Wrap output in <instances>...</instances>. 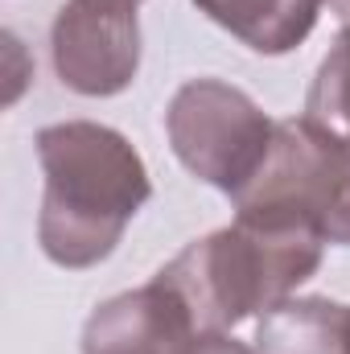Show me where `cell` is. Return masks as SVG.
Listing matches in <instances>:
<instances>
[{
	"label": "cell",
	"instance_id": "obj_3",
	"mask_svg": "<svg viewBox=\"0 0 350 354\" xmlns=\"http://www.w3.org/2000/svg\"><path fill=\"white\" fill-rule=\"evenodd\" d=\"M231 202L235 218L309 227L326 243L350 248V140L309 115L276 120L264 165Z\"/></svg>",
	"mask_w": 350,
	"mask_h": 354
},
{
	"label": "cell",
	"instance_id": "obj_8",
	"mask_svg": "<svg viewBox=\"0 0 350 354\" xmlns=\"http://www.w3.org/2000/svg\"><path fill=\"white\" fill-rule=\"evenodd\" d=\"M194 4L256 54L297 50L313 33L322 12V0H194Z\"/></svg>",
	"mask_w": 350,
	"mask_h": 354
},
{
	"label": "cell",
	"instance_id": "obj_7",
	"mask_svg": "<svg viewBox=\"0 0 350 354\" xmlns=\"http://www.w3.org/2000/svg\"><path fill=\"white\" fill-rule=\"evenodd\" d=\"M256 354H350V305L288 297L256 326Z\"/></svg>",
	"mask_w": 350,
	"mask_h": 354
},
{
	"label": "cell",
	"instance_id": "obj_1",
	"mask_svg": "<svg viewBox=\"0 0 350 354\" xmlns=\"http://www.w3.org/2000/svg\"><path fill=\"white\" fill-rule=\"evenodd\" d=\"M46 174L37 243L58 268H95L149 202L153 181L132 140L95 120H62L37 132Z\"/></svg>",
	"mask_w": 350,
	"mask_h": 354
},
{
	"label": "cell",
	"instance_id": "obj_2",
	"mask_svg": "<svg viewBox=\"0 0 350 354\" xmlns=\"http://www.w3.org/2000/svg\"><path fill=\"white\" fill-rule=\"evenodd\" d=\"M326 239L309 227L235 218L185 243L157 272L190 305L202 334H227L239 322L276 309L322 264Z\"/></svg>",
	"mask_w": 350,
	"mask_h": 354
},
{
	"label": "cell",
	"instance_id": "obj_5",
	"mask_svg": "<svg viewBox=\"0 0 350 354\" xmlns=\"http://www.w3.org/2000/svg\"><path fill=\"white\" fill-rule=\"evenodd\" d=\"M50 54L62 87L75 95H120L140 71V21L136 12L66 0L50 29Z\"/></svg>",
	"mask_w": 350,
	"mask_h": 354
},
{
	"label": "cell",
	"instance_id": "obj_6",
	"mask_svg": "<svg viewBox=\"0 0 350 354\" xmlns=\"http://www.w3.org/2000/svg\"><path fill=\"white\" fill-rule=\"evenodd\" d=\"M198 338L190 305L165 280H149L95 305L83 326V354H190Z\"/></svg>",
	"mask_w": 350,
	"mask_h": 354
},
{
	"label": "cell",
	"instance_id": "obj_11",
	"mask_svg": "<svg viewBox=\"0 0 350 354\" xmlns=\"http://www.w3.org/2000/svg\"><path fill=\"white\" fill-rule=\"evenodd\" d=\"M83 4H95V8H116V12H136L140 0H83Z\"/></svg>",
	"mask_w": 350,
	"mask_h": 354
},
{
	"label": "cell",
	"instance_id": "obj_12",
	"mask_svg": "<svg viewBox=\"0 0 350 354\" xmlns=\"http://www.w3.org/2000/svg\"><path fill=\"white\" fill-rule=\"evenodd\" d=\"M330 4H338V8H342V12H350V0H330Z\"/></svg>",
	"mask_w": 350,
	"mask_h": 354
},
{
	"label": "cell",
	"instance_id": "obj_10",
	"mask_svg": "<svg viewBox=\"0 0 350 354\" xmlns=\"http://www.w3.org/2000/svg\"><path fill=\"white\" fill-rule=\"evenodd\" d=\"M190 354H256V351L243 346V342H235L231 334H202Z\"/></svg>",
	"mask_w": 350,
	"mask_h": 354
},
{
	"label": "cell",
	"instance_id": "obj_9",
	"mask_svg": "<svg viewBox=\"0 0 350 354\" xmlns=\"http://www.w3.org/2000/svg\"><path fill=\"white\" fill-rule=\"evenodd\" d=\"M305 115L322 128H330L334 136L350 140V29H342L330 46V54L322 58L313 87L305 95Z\"/></svg>",
	"mask_w": 350,
	"mask_h": 354
},
{
	"label": "cell",
	"instance_id": "obj_4",
	"mask_svg": "<svg viewBox=\"0 0 350 354\" xmlns=\"http://www.w3.org/2000/svg\"><path fill=\"white\" fill-rule=\"evenodd\" d=\"M165 132L190 174L235 198L264 165L276 120L264 115L248 91L223 79H190L169 99Z\"/></svg>",
	"mask_w": 350,
	"mask_h": 354
}]
</instances>
